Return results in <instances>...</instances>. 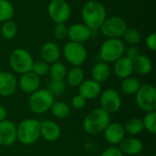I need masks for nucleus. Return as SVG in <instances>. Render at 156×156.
I'll list each match as a JSON object with an SVG mask.
<instances>
[{"instance_id":"1","label":"nucleus","mask_w":156,"mask_h":156,"mask_svg":"<svg viewBox=\"0 0 156 156\" xmlns=\"http://www.w3.org/2000/svg\"><path fill=\"white\" fill-rule=\"evenodd\" d=\"M81 17L84 24L92 31L101 27L107 17L105 6L95 0L87 2L81 9Z\"/></svg>"},{"instance_id":"2","label":"nucleus","mask_w":156,"mask_h":156,"mask_svg":"<svg viewBox=\"0 0 156 156\" xmlns=\"http://www.w3.org/2000/svg\"><path fill=\"white\" fill-rule=\"evenodd\" d=\"M111 122V114L101 108L95 109L87 114L83 121V128L89 134H99L103 133Z\"/></svg>"},{"instance_id":"3","label":"nucleus","mask_w":156,"mask_h":156,"mask_svg":"<svg viewBox=\"0 0 156 156\" xmlns=\"http://www.w3.org/2000/svg\"><path fill=\"white\" fill-rule=\"evenodd\" d=\"M16 138L24 145L36 144L40 138V122L34 119H25L16 126Z\"/></svg>"},{"instance_id":"4","label":"nucleus","mask_w":156,"mask_h":156,"mask_svg":"<svg viewBox=\"0 0 156 156\" xmlns=\"http://www.w3.org/2000/svg\"><path fill=\"white\" fill-rule=\"evenodd\" d=\"M125 45L120 38H108L100 48V58L101 61L110 64L114 63L120 58L124 56Z\"/></svg>"},{"instance_id":"5","label":"nucleus","mask_w":156,"mask_h":156,"mask_svg":"<svg viewBox=\"0 0 156 156\" xmlns=\"http://www.w3.org/2000/svg\"><path fill=\"white\" fill-rule=\"evenodd\" d=\"M54 101V96L48 90L38 89L30 94L28 108L35 114H43L50 110Z\"/></svg>"},{"instance_id":"6","label":"nucleus","mask_w":156,"mask_h":156,"mask_svg":"<svg viewBox=\"0 0 156 156\" xmlns=\"http://www.w3.org/2000/svg\"><path fill=\"white\" fill-rule=\"evenodd\" d=\"M34 59L32 55L25 48H16L9 56V65L11 69L18 73L24 74L32 70Z\"/></svg>"},{"instance_id":"7","label":"nucleus","mask_w":156,"mask_h":156,"mask_svg":"<svg viewBox=\"0 0 156 156\" xmlns=\"http://www.w3.org/2000/svg\"><path fill=\"white\" fill-rule=\"evenodd\" d=\"M136 95L138 107L146 112L156 111V90L151 84L141 85Z\"/></svg>"},{"instance_id":"8","label":"nucleus","mask_w":156,"mask_h":156,"mask_svg":"<svg viewBox=\"0 0 156 156\" xmlns=\"http://www.w3.org/2000/svg\"><path fill=\"white\" fill-rule=\"evenodd\" d=\"M63 55L73 67H80L86 61L87 50L83 44L69 41L63 48Z\"/></svg>"},{"instance_id":"9","label":"nucleus","mask_w":156,"mask_h":156,"mask_svg":"<svg viewBox=\"0 0 156 156\" xmlns=\"http://www.w3.org/2000/svg\"><path fill=\"white\" fill-rule=\"evenodd\" d=\"M100 28L107 38H120L125 32L127 24L122 17L114 16L106 17Z\"/></svg>"},{"instance_id":"10","label":"nucleus","mask_w":156,"mask_h":156,"mask_svg":"<svg viewBox=\"0 0 156 156\" xmlns=\"http://www.w3.org/2000/svg\"><path fill=\"white\" fill-rule=\"evenodd\" d=\"M48 13L56 24L66 23L71 16V8L65 0H51L48 6Z\"/></svg>"},{"instance_id":"11","label":"nucleus","mask_w":156,"mask_h":156,"mask_svg":"<svg viewBox=\"0 0 156 156\" xmlns=\"http://www.w3.org/2000/svg\"><path fill=\"white\" fill-rule=\"evenodd\" d=\"M122 107V98L114 89H107L101 93V108L109 114L116 113Z\"/></svg>"},{"instance_id":"12","label":"nucleus","mask_w":156,"mask_h":156,"mask_svg":"<svg viewBox=\"0 0 156 156\" xmlns=\"http://www.w3.org/2000/svg\"><path fill=\"white\" fill-rule=\"evenodd\" d=\"M16 140V125L8 120L0 122V145L10 146Z\"/></svg>"},{"instance_id":"13","label":"nucleus","mask_w":156,"mask_h":156,"mask_svg":"<svg viewBox=\"0 0 156 156\" xmlns=\"http://www.w3.org/2000/svg\"><path fill=\"white\" fill-rule=\"evenodd\" d=\"M17 80L16 77L7 71L0 72V96H12L17 90Z\"/></svg>"},{"instance_id":"14","label":"nucleus","mask_w":156,"mask_h":156,"mask_svg":"<svg viewBox=\"0 0 156 156\" xmlns=\"http://www.w3.org/2000/svg\"><path fill=\"white\" fill-rule=\"evenodd\" d=\"M68 37L70 41L83 43L91 37V30L84 23H76L68 28Z\"/></svg>"},{"instance_id":"15","label":"nucleus","mask_w":156,"mask_h":156,"mask_svg":"<svg viewBox=\"0 0 156 156\" xmlns=\"http://www.w3.org/2000/svg\"><path fill=\"white\" fill-rule=\"evenodd\" d=\"M105 140L112 145L119 144L125 136V130L124 127L118 123V122H112L109 123V125L106 127V129L103 132Z\"/></svg>"},{"instance_id":"16","label":"nucleus","mask_w":156,"mask_h":156,"mask_svg":"<svg viewBox=\"0 0 156 156\" xmlns=\"http://www.w3.org/2000/svg\"><path fill=\"white\" fill-rule=\"evenodd\" d=\"M17 83H18L20 90L23 92L31 94L39 89L40 77L37 76L32 71H29V72L22 74Z\"/></svg>"},{"instance_id":"17","label":"nucleus","mask_w":156,"mask_h":156,"mask_svg":"<svg viewBox=\"0 0 156 156\" xmlns=\"http://www.w3.org/2000/svg\"><path fill=\"white\" fill-rule=\"evenodd\" d=\"M101 93V86L100 83L93 80H83L79 86V94L81 95L86 101L95 100Z\"/></svg>"},{"instance_id":"18","label":"nucleus","mask_w":156,"mask_h":156,"mask_svg":"<svg viewBox=\"0 0 156 156\" xmlns=\"http://www.w3.org/2000/svg\"><path fill=\"white\" fill-rule=\"evenodd\" d=\"M61 130L59 125L53 121H44L40 122V136L47 142H56L59 139Z\"/></svg>"},{"instance_id":"19","label":"nucleus","mask_w":156,"mask_h":156,"mask_svg":"<svg viewBox=\"0 0 156 156\" xmlns=\"http://www.w3.org/2000/svg\"><path fill=\"white\" fill-rule=\"evenodd\" d=\"M119 144V149L122 153V154H127L130 156L139 155L144 149L143 143L139 139L134 137L124 138Z\"/></svg>"},{"instance_id":"20","label":"nucleus","mask_w":156,"mask_h":156,"mask_svg":"<svg viewBox=\"0 0 156 156\" xmlns=\"http://www.w3.org/2000/svg\"><path fill=\"white\" fill-rule=\"evenodd\" d=\"M60 55H61V52H60L59 47L52 41L47 42L41 47V49H40L41 58L42 60L46 61L48 64H53L58 61Z\"/></svg>"},{"instance_id":"21","label":"nucleus","mask_w":156,"mask_h":156,"mask_svg":"<svg viewBox=\"0 0 156 156\" xmlns=\"http://www.w3.org/2000/svg\"><path fill=\"white\" fill-rule=\"evenodd\" d=\"M113 71L116 77L122 80L131 77V75L133 72V61L127 57L122 56V58H120L118 60L114 62Z\"/></svg>"},{"instance_id":"22","label":"nucleus","mask_w":156,"mask_h":156,"mask_svg":"<svg viewBox=\"0 0 156 156\" xmlns=\"http://www.w3.org/2000/svg\"><path fill=\"white\" fill-rule=\"evenodd\" d=\"M111 76V68L109 64L100 61L97 62L91 69V77L93 80L97 81L98 83H102L108 80V79Z\"/></svg>"},{"instance_id":"23","label":"nucleus","mask_w":156,"mask_h":156,"mask_svg":"<svg viewBox=\"0 0 156 156\" xmlns=\"http://www.w3.org/2000/svg\"><path fill=\"white\" fill-rule=\"evenodd\" d=\"M133 71L138 75L145 76L151 73L153 69V63L147 56L140 54L134 60H133Z\"/></svg>"},{"instance_id":"24","label":"nucleus","mask_w":156,"mask_h":156,"mask_svg":"<svg viewBox=\"0 0 156 156\" xmlns=\"http://www.w3.org/2000/svg\"><path fill=\"white\" fill-rule=\"evenodd\" d=\"M67 83L71 87H79L84 80V71L80 67H73L66 75Z\"/></svg>"},{"instance_id":"25","label":"nucleus","mask_w":156,"mask_h":156,"mask_svg":"<svg viewBox=\"0 0 156 156\" xmlns=\"http://www.w3.org/2000/svg\"><path fill=\"white\" fill-rule=\"evenodd\" d=\"M141 82L134 77H128L122 80L121 84V90L125 95H134L137 93L141 87Z\"/></svg>"},{"instance_id":"26","label":"nucleus","mask_w":156,"mask_h":156,"mask_svg":"<svg viewBox=\"0 0 156 156\" xmlns=\"http://www.w3.org/2000/svg\"><path fill=\"white\" fill-rule=\"evenodd\" d=\"M67 68L66 66L59 61H57L53 64H51V66H49V76H50V80H64L67 75Z\"/></svg>"},{"instance_id":"27","label":"nucleus","mask_w":156,"mask_h":156,"mask_svg":"<svg viewBox=\"0 0 156 156\" xmlns=\"http://www.w3.org/2000/svg\"><path fill=\"white\" fill-rule=\"evenodd\" d=\"M50 111L54 117L60 120L66 119L70 113L69 106L64 101H54L50 108Z\"/></svg>"},{"instance_id":"28","label":"nucleus","mask_w":156,"mask_h":156,"mask_svg":"<svg viewBox=\"0 0 156 156\" xmlns=\"http://www.w3.org/2000/svg\"><path fill=\"white\" fill-rule=\"evenodd\" d=\"M1 36L7 40H11L16 37L17 34V25L12 19L3 22L0 28Z\"/></svg>"},{"instance_id":"29","label":"nucleus","mask_w":156,"mask_h":156,"mask_svg":"<svg viewBox=\"0 0 156 156\" xmlns=\"http://www.w3.org/2000/svg\"><path fill=\"white\" fill-rule=\"evenodd\" d=\"M125 133L131 134V135H139L144 131V125L143 121L139 118H132L130 119L125 125L123 126Z\"/></svg>"},{"instance_id":"30","label":"nucleus","mask_w":156,"mask_h":156,"mask_svg":"<svg viewBox=\"0 0 156 156\" xmlns=\"http://www.w3.org/2000/svg\"><path fill=\"white\" fill-rule=\"evenodd\" d=\"M14 6L8 0H0V22H5L13 18Z\"/></svg>"},{"instance_id":"31","label":"nucleus","mask_w":156,"mask_h":156,"mask_svg":"<svg viewBox=\"0 0 156 156\" xmlns=\"http://www.w3.org/2000/svg\"><path fill=\"white\" fill-rule=\"evenodd\" d=\"M122 37H123L124 40L131 46H136L142 40V36H141L140 32L137 29L133 28V27H131V28L127 27L125 32L123 33Z\"/></svg>"},{"instance_id":"32","label":"nucleus","mask_w":156,"mask_h":156,"mask_svg":"<svg viewBox=\"0 0 156 156\" xmlns=\"http://www.w3.org/2000/svg\"><path fill=\"white\" fill-rule=\"evenodd\" d=\"M144 130H146L151 134L156 133V112H147L144 116V118L142 120Z\"/></svg>"},{"instance_id":"33","label":"nucleus","mask_w":156,"mask_h":156,"mask_svg":"<svg viewBox=\"0 0 156 156\" xmlns=\"http://www.w3.org/2000/svg\"><path fill=\"white\" fill-rule=\"evenodd\" d=\"M66 90V83L64 80H50L48 85V90L55 97L64 93Z\"/></svg>"},{"instance_id":"34","label":"nucleus","mask_w":156,"mask_h":156,"mask_svg":"<svg viewBox=\"0 0 156 156\" xmlns=\"http://www.w3.org/2000/svg\"><path fill=\"white\" fill-rule=\"evenodd\" d=\"M31 71L38 77L45 76L49 71V64L47 63L46 61L42 60V59L37 60V61H34Z\"/></svg>"},{"instance_id":"35","label":"nucleus","mask_w":156,"mask_h":156,"mask_svg":"<svg viewBox=\"0 0 156 156\" xmlns=\"http://www.w3.org/2000/svg\"><path fill=\"white\" fill-rule=\"evenodd\" d=\"M53 33L56 38L64 39L68 37V27L65 23H57L53 29Z\"/></svg>"},{"instance_id":"36","label":"nucleus","mask_w":156,"mask_h":156,"mask_svg":"<svg viewBox=\"0 0 156 156\" xmlns=\"http://www.w3.org/2000/svg\"><path fill=\"white\" fill-rule=\"evenodd\" d=\"M86 100L80 94L75 95L72 100H71V105L74 109L76 110H81L85 107L86 105Z\"/></svg>"},{"instance_id":"37","label":"nucleus","mask_w":156,"mask_h":156,"mask_svg":"<svg viewBox=\"0 0 156 156\" xmlns=\"http://www.w3.org/2000/svg\"><path fill=\"white\" fill-rule=\"evenodd\" d=\"M140 54H141L140 50L136 46H130L129 48H125V51H124V56L130 58L132 61L134 60Z\"/></svg>"},{"instance_id":"38","label":"nucleus","mask_w":156,"mask_h":156,"mask_svg":"<svg viewBox=\"0 0 156 156\" xmlns=\"http://www.w3.org/2000/svg\"><path fill=\"white\" fill-rule=\"evenodd\" d=\"M145 44H146V47H147L150 50H152V51H155L156 50V33H154V32L150 33V34L146 37Z\"/></svg>"},{"instance_id":"39","label":"nucleus","mask_w":156,"mask_h":156,"mask_svg":"<svg viewBox=\"0 0 156 156\" xmlns=\"http://www.w3.org/2000/svg\"><path fill=\"white\" fill-rule=\"evenodd\" d=\"M101 156H123L118 147H110L102 152Z\"/></svg>"},{"instance_id":"40","label":"nucleus","mask_w":156,"mask_h":156,"mask_svg":"<svg viewBox=\"0 0 156 156\" xmlns=\"http://www.w3.org/2000/svg\"><path fill=\"white\" fill-rule=\"evenodd\" d=\"M6 118V110L0 104V122L5 120Z\"/></svg>"},{"instance_id":"41","label":"nucleus","mask_w":156,"mask_h":156,"mask_svg":"<svg viewBox=\"0 0 156 156\" xmlns=\"http://www.w3.org/2000/svg\"><path fill=\"white\" fill-rule=\"evenodd\" d=\"M153 156H156V155H153Z\"/></svg>"},{"instance_id":"42","label":"nucleus","mask_w":156,"mask_h":156,"mask_svg":"<svg viewBox=\"0 0 156 156\" xmlns=\"http://www.w3.org/2000/svg\"><path fill=\"white\" fill-rule=\"evenodd\" d=\"M136 156H138V155H136Z\"/></svg>"}]
</instances>
